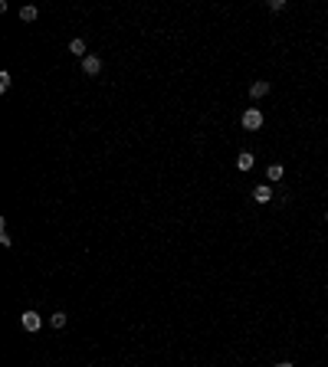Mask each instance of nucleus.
Returning a JSON list of instances; mask_svg holds the SVG:
<instances>
[{
    "label": "nucleus",
    "instance_id": "obj_1",
    "mask_svg": "<svg viewBox=\"0 0 328 367\" xmlns=\"http://www.w3.org/2000/svg\"><path fill=\"white\" fill-rule=\"evenodd\" d=\"M243 128L246 131H259L262 128V112L259 108H246V112H243Z\"/></svg>",
    "mask_w": 328,
    "mask_h": 367
},
{
    "label": "nucleus",
    "instance_id": "obj_2",
    "mask_svg": "<svg viewBox=\"0 0 328 367\" xmlns=\"http://www.w3.org/2000/svg\"><path fill=\"white\" fill-rule=\"evenodd\" d=\"M20 324H23V331H40V328H43V318H40L36 312H23Z\"/></svg>",
    "mask_w": 328,
    "mask_h": 367
},
{
    "label": "nucleus",
    "instance_id": "obj_3",
    "mask_svg": "<svg viewBox=\"0 0 328 367\" xmlns=\"http://www.w3.org/2000/svg\"><path fill=\"white\" fill-rule=\"evenodd\" d=\"M82 72H86V76H98V72H102V59H98V56H86V59H82Z\"/></svg>",
    "mask_w": 328,
    "mask_h": 367
},
{
    "label": "nucleus",
    "instance_id": "obj_4",
    "mask_svg": "<svg viewBox=\"0 0 328 367\" xmlns=\"http://www.w3.org/2000/svg\"><path fill=\"white\" fill-rule=\"evenodd\" d=\"M262 95H269V82H266V79H256L250 86V98L256 102V98H262Z\"/></svg>",
    "mask_w": 328,
    "mask_h": 367
},
{
    "label": "nucleus",
    "instance_id": "obj_5",
    "mask_svg": "<svg viewBox=\"0 0 328 367\" xmlns=\"http://www.w3.org/2000/svg\"><path fill=\"white\" fill-rule=\"evenodd\" d=\"M253 197H256V204H269V200H273V187H269V184H259V187L253 190Z\"/></svg>",
    "mask_w": 328,
    "mask_h": 367
},
{
    "label": "nucleus",
    "instance_id": "obj_6",
    "mask_svg": "<svg viewBox=\"0 0 328 367\" xmlns=\"http://www.w3.org/2000/svg\"><path fill=\"white\" fill-rule=\"evenodd\" d=\"M253 164H256V158H253L250 151H243L240 158H236V167H240V171H253Z\"/></svg>",
    "mask_w": 328,
    "mask_h": 367
},
{
    "label": "nucleus",
    "instance_id": "obj_7",
    "mask_svg": "<svg viewBox=\"0 0 328 367\" xmlns=\"http://www.w3.org/2000/svg\"><path fill=\"white\" fill-rule=\"evenodd\" d=\"M69 53H72V56H82V59H86V40H72V43H69Z\"/></svg>",
    "mask_w": 328,
    "mask_h": 367
},
{
    "label": "nucleus",
    "instance_id": "obj_8",
    "mask_svg": "<svg viewBox=\"0 0 328 367\" xmlns=\"http://www.w3.org/2000/svg\"><path fill=\"white\" fill-rule=\"evenodd\" d=\"M266 177H269V181H282V164H269V167H266Z\"/></svg>",
    "mask_w": 328,
    "mask_h": 367
},
{
    "label": "nucleus",
    "instance_id": "obj_9",
    "mask_svg": "<svg viewBox=\"0 0 328 367\" xmlns=\"http://www.w3.org/2000/svg\"><path fill=\"white\" fill-rule=\"evenodd\" d=\"M36 13H40V10H36V7H23V10H20V20L33 23V20H36Z\"/></svg>",
    "mask_w": 328,
    "mask_h": 367
},
{
    "label": "nucleus",
    "instance_id": "obj_10",
    "mask_svg": "<svg viewBox=\"0 0 328 367\" xmlns=\"http://www.w3.org/2000/svg\"><path fill=\"white\" fill-rule=\"evenodd\" d=\"M66 321H69V318H66V312H56L53 318H49V324H53V328H66Z\"/></svg>",
    "mask_w": 328,
    "mask_h": 367
},
{
    "label": "nucleus",
    "instance_id": "obj_11",
    "mask_svg": "<svg viewBox=\"0 0 328 367\" xmlns=\"http://www.w3.org/2000/svg\"><path fill=\"white\" fill-rule=\"evenodd\" d=\"M269 10H273V13H282V10H285V0H269Z\"/></svg>",
    "mask_w": 328,
    "mask_h": 367
},
{
    "label": "nucleus",
    "instance_id": "obj_12",
    "mask_svg": "<svg viewBox=\"0 0 328 367\" xmlns=\"http://www.w3.org/2000/svg\"><path fill=\"white\" fill-rule=\"evenodd\" d=\"M0 89H3V92L10 89V72H0Z\"/></svg>",
    "mask_w": 328,
    "mask_h": 367
},
{
    "label": "nucleus",
    "instance_id": "obj_13",
    "mask_svg": "<svg viewBox=\"0 0 328 367\" xmlns=\"http://www.w3.org/2000/svg\"><path fill=\"white\" fill-rule=\"evenodd\" d=\"M276 367H292V364H289V361H279V364H276Z\"/></svg>",
    "mask_w": 328,
    "mask_h": 367
},
{
    "label": "nucleus",
    "instance_id": "obj_14",
    "mask_svg": "<svg viewBox=\"0 0 328 367\" xmlns=\"http://www.w3.org/2000/svg\"><path fill=\"white\" fill-rule=\"evenodd\" d=\"M325 220H328V213H325Z\"/></svg>",
    "mask_w": 328,
    "mask_h": 367
}]
</instances>
